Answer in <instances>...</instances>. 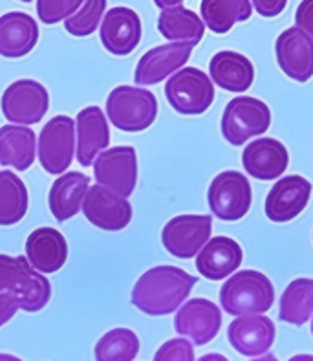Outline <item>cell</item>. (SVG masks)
<instances>
[{"instance_id": "cell-5", "label": "cell", "mask_w": 313, "mask_h": 361, "mask_svg": "<svg viewBox=\"0 0 313 361\" xmlns=\"http://www.w3.org/2000/svg\"><path fill=\"white\" fill-rule=\"evenodd\" d=\"M271 125V110L257 97H235L227 103L222 116V136L238 147L251 137L264 134Z\"/></svg>"}, {"instance_id": "cell-23", "label": "cell", "mask_w": 313, "mask_h": 361, "mask_svg": "<svg viewBox=\"0 0 313 361\" xmlns=\"http://www.w3.org/2000/svg\"><path fill=\"white\" fill-rule=\"evenodd\" d=\"M39 26L27 13L11 11L0 17V55L20 59L35 48Z\"/></svg>"}, {"instance_id": "cell-38", "label": "cell", "mask_w": 313, "mask_h": 361, "mask_svg": "<svg viewBox=\"0 0 313 361\" xmlns=\"http://www.w3.org/2000/svg\"><path fill=\"white\" fill-rule=\"evenodd\" d=\"M183 0H154V4L158 6L159 9H165V8H173V6L182 4Z\"/></svg>"}, {"instance_id": "cell-35", "label": "cell", "mask_w": 313, "mask_h": 361, "mask_svg": "<svg viewBox=\"0 0 313 361\" xmlns=\"http://www.w3.org/2000/svg\"><path fill=\"white\" fill-rule=\"evenodd\" d=\"M295 24L313 39V0H302L297 8Z\"/></svg>"}, {"instance_id": "cell-9", "label": "cell", "mask_w": 313, "mask_h": 361, "mask_svg": "<svg viewBox=\"0 0 313 361\" xmlns=\"http://www.w3.org/2000/svg\"><path fill=\"white\" fill-rule=\"evenodd\" d=\"M75 151V123L70 116H55L42 127L39 137V160L50 174L68 171Z\"/></svg>"}, {"instance_id": "cell-10", "label": "cell", "mask_w": 313, "mask_h": 361, "mask_svg": "<svg viewBox=\"0 0 313 361\" xmlns=\"http://www.w3.org/2000/svg\"><path fill=\"white\" fill-rule=\"evenodd\" d=\"M97 183L112 189L121 197H130L137 183V156L134 147L104 149L94 160Z\"/></svg>"}, {"instance_id": "cell-13", "label": "cell", "mask_w": 313, "mask_h": 361, "mask_svg": "<svg viewBox=\"0 0 313 361\" xmlns=\"http://www.w3.org/2000/svg\"><path fill=\"white\" fill-rule=\"evenodd\" d=\"M222 314L213 301L196 298L183 302V307L176 312L174 329L180 336L189 338L195 345L211 343L220 332Z\"/></svg>"}, {"instance_id": "cell-32", "label": "cell", "mask_w": 313, "mask_h": 361, "mask_svg": "<svg viewBox=\"0 0 313 361\" xmlns=\"http://www.w3.org/2000/svg\"><path fill=\"white\" fill-rule=\"evenodd\" d=\"M104 9H106V0H85V4L66 18L64 23L66 32L73 37L92 35L101 24Z\"/></svg>"}, {"instance_id": "cell-19", "label": "cell", "mask_w": 313, "mask_h": 361, "mask_svg": "<svg viewBox=\"0 0 313 361\" xmlns=\"http://www.w3.org/2000/svg\"><path fill=\"white\" fill-rule=\"evenodd\" d=\"M242 164L250 176L268 182L284 174L290 164V154L286 147L275 137H260L245 147Z\"/></svg>"}, {"instance_id": "cell-26", "label": "cell", "mask_w": 313, "mask_h": 361, "mask_svg": "<svg viewBox=\"0 0 313 361\" xmlns=\"http://www.w3.org/2000/svg\"><path fill=\"white\" fill-rule=\"evenodd\" d=\"M37 136L32 127H0V165L15 171L30 169L35 161Z\"/></svg>"}, {"instance_id": "cell-33", "label": "cell", "mask_w": 313, "mask_h": 361, "mask_svg": "<svg viewBox=\"0 0 313 361\" xmlns=\"http://www.w3.org/2000/svg\"><path fill=\"white\" fill-rule=\"evenodd\" d=\"M82 0H37V15L44 24L66 20L81 8Z\"/></svg>"}, {"instance_id": "cell-40", "label": "cell", "mask_w": 313, "mask_h": 361, "mask_svg": "<svg viewBox=\"0 0 313 361\" xmlns=\"http://www.w3.org/2000/svg\"><path fill=\"white\" fill-rule=\"evenodd\" d=\"M20 2H32V0H20Z\"/></svg>"}, {"instance_id": "cell-2", "label": "cell", "mask_w": 313, "mask_h": 361, "mask_svg": "<svg viewBox=\"0 0 313 361\" xmlns=\"http://www.w3.org/2000/svg\"><path fill=\"white\" fill-rule=\"evenodd\" d=\"M0 293H9L18 310L39 312L50 302L51 284L30 264L27 257L0 253Z\"/></svg>"}, {"instance_id": "cell-17", "label": "cell", "mask_w": 313, "mask_h": 361, "mask_svg": "<svg viewBox=\"0 0 313 361\" xmlns=\"http://www.w3.org/2000/svg\"><path fill=\"white\" fill-rule=\"evenodd\" d=\"M312 195V183L299 174L281 178L266 197V216L271 222H290L306 209Z\"/></svg>"}, {"instance_id": "cell-20", "label": "cell", "mask_w": 313, "mask_h": 361, "mask_svg": "<svg viewBox=\"0 0 313 361\" xmlns=\"http://www.w3.org/2000/svg\"><path fill=\"white\" fill-rule=\"evenodd\" d=\"M244 261V252L240 244L229 237H213L204 244L198 259L196 270L209 281H222L227 275L235 274Z\"/></svg>"}, {"instance_id": "cell-25", "label": "cell", "mask_w": 313, "mask_h": 361, "mask_svg": "<svg viewBox=\"0 0 313 361\" xmlns=\"http://www.w3.org/2000/svg\"><path fill=\"white\" fill-rule=\"evenodd\" d=\"M90 178L82 173H66L51 183L48 206L57 222H66L79 213L87 197Z\"/></svg>"}, {"instance_id": "cell-4", "label": "cell", "mask_w": 313, "mask_h": 361, "mask_svg": "<svg viewBox=\"0 0 313 361\" xmlns=\"http://www.w3.org/2000/svg\"><path fill=\"white\" fill-rule=\"evenodd\" d=\"M106 114L113 127L123 133H141L156 121L158 99L147 88L123 85L110 92Z\"/></svg>"}, {"instance_id": "cell-37", "label": "cell", "mask_w": 313, "mask_h": 361, "mask_svg": "<svg viewBox=\"0 0 313 361\" xmlns=\"http://www.w3.org/2000/svg\"><path fill=\"white\" fill-rule=\"evenodd\" d=\"M18 307L15 299L9 293H0V326H4L17 314Z\"/></svg>"}, {"instance_id": "cell-12", "label": "cell", "mask_w": 313, "mask_h": 361, "mask_svg": "<svg viewBox=\"0 0 313 361\" xmlns=\"http://www.w3.org/2000/svg\"><path fill=\"white\" fill-rule=\"evenodd\" d=\"M82 213L92 226L103 231H121L132 220L130 202L101 183L88 188L82 200Z\"/></svg>"}, {"instance_id": "cell-14", "label": "cell", "mask_w": 313, "mask_h": 361, "mask_svg": "<svg viewBox=\"0 0 313 361\" xmlns=\"http://www.w3.org/2000/svg\"><path fill=\"white\" fill-rule=\"evenodd\" d=\"M277 63L288 78L306 82L313 78V39L299 26L282 32L275 44Z\"/></svg>"}, {"instance_id": "cell-21", "label": "cell", "mask_w": 313, "mask_h": 361, "mask_svg": "<svg viewBox=\"0 0 313 361\" xmlns=\"http://www.w3.org/2000/svg\"><path fill=\"white\" fill-rule=\"evenodd\" d=\"M75 134H78L75 140L78 161L82 167H90L96 156L110 143V128L103 110L99 106L82 109L75 119Z\"/></svg>"}, {"instance_id": "cell-16", "label": "cell", "mask_w": 313, "mask_h": 361, "mask_svg": "<svg viewBox=\"0 0 313 361\" xmlns=\"http://www.w3.org/2000/svg\"><path fill=\"white\" fill-rule=\"evenodd\" d=\"M229 343L245 357H260L275 343V325L262 314L238 316L227 329Z\"/></svg>"}, {"instance_id": "cell-6", "label": "cell", "mask_w": 313, "mask_h": 361, "mask_svg": "<svg viewBox=\"0 0 313 361\" xmlns=\"http://www.w3.org/2000/svg\"><path fill=\"white\" fill-rule=\"evenodd\" d=\"M168 105L183 116L204 114L214 101V82L198 68H180L165 82Z\"/></svg>"}, {"instance_id": "cell-18", "label": "cell", "mask_w": 313, "mask_h": 361, "mask_svg": "<svg viewBox=\"0 0 313 361\" xmlns=\"http://www.w3.org/2000/svg\"><path fill=\"white\" fill-rule=\"evenodd\" d=\"M141 41L140 15L130 8L116 6L109 9L101 24V44L112 55H128Z\"/></svg>"}, {"instance_id": "cell-29", "label": "cell", "mask_w": 313, "mask_h": 361, "mask_svg": "<svg viewBox=\"0 0 313 361\" xmlns=\"http://www.w3.org/2000/svg\"><path fill=\"white\" fill-rule=\"evenodd\" d=\"M313 316V279H295L281 298L278 317L290 325H305Z\"/></svg>"}, {"instance_id": "cell-30", "label": "cell", "mask_w": 313, "mask_h": 361, "mask_svg": "<svg viewBox=\"0 0 313 361\" xmlns=\"http://www.w3.org/2000/svg\"><path fill=\"white\" fill-rule=\"evenodd\" d=\"M27 189L11 171H0V226H15L27 213Z\"/></svg>"}, {"instance_id": "cell-31", "label": "cell", "mask_w": 313, "mask_h": 361, "mask_svg": "<svg viewBox=\"0 0 313 361\" xmlns=\"http://www.w3.org/2000/svg\"><path fill=\"white\" fill-rule=\"evenodd\" d=\"M140 353V339L128 329H113L96 345L97 361H130Z\"/></svg>"}, {"instance_id": "cell-15", "label": "cell", "mask_w": 313, "mask_h": 361, "mask_svg": "<svg viewBox=\"0 0 313 361\" xmlns=\"http://www.w3.org/2000/svg\"><path fill=\"white\" fill-rule=\"evenodd\" d=\"M192 48L195 46L187 42H168V44L156 46L141 55V59L137 61L134 81L141 87L158 85L171 73L185 66L187 61L191 59Z\"/></svg>"}, {"instance_id": "cell-27", "label": "cell", "mask_w": 313, "mask_h": 361, "mask_svg": "<svg viewBox=\"0 0 313 361\" xmlns=\"http://www.w3.org/2000/svg\"><path fill=\"white\" fill-rule=\"evenodd\" d=\"M158 32L168 41L196 46L204 39L205 24L195 11L178 4L161 9L158 17Z\"/></svg>"}, {"instance_id": "cell-34", "label": "cell", "mask_w": 313, "mask_h": 361, "mask_svg": "<svg viewBox=\"0 0 313 361\" xmlns=\"http://www.w3.org/2000/svg\"><path fill=\"white\" fill-rule=\"evenodd\" d=\"M156 361H192L195 360V350L192 345L187 339H168L167 343L159 347L154 356Z\"/></svg>"}, {"instance_id": "cell-1", "label": "cell", "mask_w": 313, "mask_h": 361, "mask_svg": "<svg viewBox=\"0 0 313 361\" xmlns=\"http://www.w3.org/2000/svg\"><path fill=\"white\" fill-rule=\"evenodd\" d=\"M196 277L176 266H154L132 288V305L147 316H168L189 298Z\"/></svg>"}, {"instance_id": "cell-24", "label": "cell", "mask_w": 313, "mask_h": 361, "mask_svg": "<svg viewBox=\"0 0 313 361\" xmlns=\"http://www.w3.org/2000/svg\"><path fill=\"white\" fill-rule=\"evenodd\" d=\"M209 72L214 85L235 94L250 90L254 81L253 63L238 51L223 50L214 54L209 63Z\"/></svg>"}, {"instance_id": "cell-36", "label": "cell", "mask_w": 313, "mask_h": 361, "mask_svg": "<svg viewBox=\"0 0 313 361\" xmlns=\"http://www.w3.org/2000/svg\"><path fill=\"white\" fill-rule=\"evenodd\" d=\"M288 0H253V6L257 9V13L262 17H277L286 9Z\"/></svg>"}, {"instance_id": "cell-11", "label": "cell", "mask_w": 313, "mask_h": 361, "mask_svg": "<svg viewBox=\"0 0 313 361\" xmlns=\"http://www.w3.org/2000/svg\"><path fill=\"white\" fill-rule=\"evenodd\" d=\"M213 219L209 215H178L165 224L161 243L176 259H192L211 238Z\"/></svg>"}, {"instance_id": "cell-28", "label": "cell", "mask_w": 313, "mask_h": 361, "mask_svg": "<svg viewBox=\"0 0 313 361\" xmlns=\"http://www.w3.org/2000/svg\"><path fill=\"white\" fill-rule=\"evenodd\" d=\"M204 24L213 33H227L236 23H244L251 17L250 0H202Z\"/></svg>"}, {"instance_id": "cell-22", "label": "cell", "mask_w": 313, "mask_h": 361, "mask_svg": "<svg viewBox=\"0 0 313 361\" xmlns=\"http://www.w3.org/2000/svg\"><path fill=\"white\" fill-rule=\"evenodd\" d=\"M26 257L41 274H55L68 259V244L59 229L37 228L26 240Z\"/></svg>"}, {"instance_id": "cell-8", "label": "cell", "mask_w": 313, "mask_h": 361, "mask_svg": "<svg viewBox=\"0 0 313 361\" xmlns=\"http://www.w3.org/2000/svg\"><path fill=\"white\" fill-rule=\"evenodd\" d=\"M50 106L48 90L33 79H18L2 94L0 109L8 121L17 125L39 123Z\"/></svg>"}, {"instance_id": "cell-7", "label": "cell", "mask_w": 313, "mask_h": 361, "mask_svg": "<svg viewBox=\"0 0 313 361\" xmlns=\"http://www.w3.org/2000/svg\"><path fill=\"white\" fill-rule=\"evenodd\" d=\"M250 180L238 171H223L209 185L207 200L213 215L226 222H235L247 215L251 207Z\"/></svg>"}, {"instance_id": "cell-39", "label": "cell", "mask_w": 313, "mask_h": 361, "mask_svg": "<svg viewBox=\"0 0 313 361\" xmlns=\"http://www.w3.org/2000/svg\"><path fill=\"white\" fill-rule=\"evenodd\" d=\"M313 317V316H312ZM312 336H313V319H312Z\"/></svg>"}, {"instance_id": "cell-3", "label": "cell", "mask_w": 313, "mask_h": 361, "mask_svg": "<svg viewBox=\"0 0 313 361\" xmlns=\"http://www.w3.org/2000/svg\"><path fill=\"white\" fill-rule=\"evenodd\" d=\"M275 302L271 281L257 270L233 274L220 288V305L231 316L264 314Z\"/></svg>"}]
</instances>
